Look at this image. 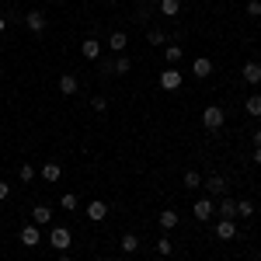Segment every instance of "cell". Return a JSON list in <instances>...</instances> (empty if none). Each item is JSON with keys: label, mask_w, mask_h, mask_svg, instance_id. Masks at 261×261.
Listing matches in <instances>:
<instances>
[{"label": "cell", "mask_w": 261, "mask_h": 261, "mask_svg": "<svg viewBox=\"0 0 261 261\" xmlns=\"http://www.w3.org/2000/svg\"><path fill=\"white\" fill-rule=\"evenodd\" d=\"M223 122H226V112H223L220 105H209V108L202 112V125H205L209 133H220V129H223Z\"/></svg>", "instance_id": "cell-1"}, {"label": "cell", "mask_w": 261, "mask_h": 261, "mask_svg": "<svg viewBox=\"0 0 261 261\" xmlns=\"http://www.w3.org/2000/svg\"><path fill=\"white\" fill-rule=\"evenodd\" d=\"M202 188H205L213 199H223V195L230 192V181L223 178V174H209V178H202Z\"/></svg>", "instance_id": "cell-2"}, {"label": "cell", "mask_w": 261, "mask_h": 261, "mask_svg": "<svg viewBox=\"0 0 261 261\" xmlns=\"http://www.w3.org/2000/svg\"><path fill=\"white\" fill-rule=\"evenodd\" d=\"M181 84H185V77H181L178 66H164V73H161V87L164 91H178Z\"/></svg>", "instance_id": "cell-3"}, {"label": "cell", "mask_w": 261, "mask_h": 261, "mask_svg": "<svg viewBox=\"0 0 261 261\" xmlns=\"http://www.w3.org/2000/svg\"><path fill=\"white\" fill-rule=\"evenodd\" d=\"M70 241H73V237H70V230H66V226H53V230H49V244H53L60 254L70 247Z\"/></svg>", "instance_id": "cell-4"}, {"label": "cell", "mask_w": 261, "mask_h": 261, "mask_svg": "<svg viewBox=\"0 0 261 261\" xmlns=\"http://www.w3.org/2000/svg\"><path fill=\"white\" fill-rule=\"evenodd\" d=\"M24 28H28L32 35H42V32H45V14H42V11H28V14H24Z\"/></svg>", "instance_id": "cell-5"}, {"label": "cell", "mask_w": 261, "mask_h": 261, "mask_svg": "<svg viewBox=\"0 0 261 261\" xmlns=\"http://www.w3.org/2000/svg\"><path fill=\"white\" fill-rule=\"evenodd\" d=\"M18 237H21V244H24V247H39V241H42V233H39V226H35V223H24Z\"/></svg>", "instance_id": "cell-6"}, {"label": "cell", "mask_w": 261, "mask_h": 261, "mask_svg": "<svg viewBox=\"0 0 261 261\" xmlns=\"http://www.w3.org/2000/svg\"><path fill=\"white\" fill-rule=\"evenodd\" d=\"M32 223H35V226H49V223H53V209H49L45 202L32 205Z\"/></svg>", "instance_id": "cell-7"}, {"label": "cell", "mask_w": 261, "mask_h": 261, "mask_svg": "<svg viewBox=\"0 0 261 261\" xmlns=\"http://www.w3.org/2000/svg\"><path fill=\"white\" fill-rule=\"evenodd\" d=\"M60 178H63V164H60V161H45V164H42V181L56 185Z\"/></svg>", "instance_id": "cell-8"}, {"label": "cell", "mask_w": 261, "mask_h": 261, "mask_svg": "<svg viewBox=\"0 0 261 261\" xmlns=\"http://www.w3.org/2000/svg\"><path fill=\"white\" fill-rule=\"evenodd\" d=\"M213 213H216L213 199H195V220H199V223H209V220H213Z\"/></svg>", "instance_id": "cell-9"}, {"label": "cell", "mask_w": 261, "mask_h": 261, "mask_svg": "<svg viewBox=\"0 0 261 261\" xmlns=\"http://www.w3.org/2000/svg\"><path fill=\"white\" fill-rule=\"evenodd\" d=\"M216 216H220V220H237V199L223 195V199H220V209H216Z\"/></svg>", "instance_id": "cell-10"}, {"label": "cell", "mask_w": 261, "mask_h": 261, "mask_svg": "<svg viewBox=\"0 0 261 261\" xmlns=\"http://www.w3.org/2000/svg\"><path fill=\"white\" fill-rule=\"evenodd\" d=\"M105 216H108V202H101V199L87 202V220H91V223H101Z\"/></svg>", "instance_id": "cell-11"}, {"label": "cell", "mask_w": 261, "mask_h": 261, "mask_svg": "<svg viewBox=\"0 0 261 261\" xmlns=\"http://www.w3.org/2000/svg\"><path fill=\"white\" fill-rule=\"evenodd\" d=\"M241 73H244V81H247L251 87H254V84H261V63H258V60H247V63H244V70H241Z\"/></svg>", "instance_id": "cell-12"}, {"label": "cell", "mask_w": 261, "mask_h": 261, "mask_svg": "<svg viewBox=\"0 0 261 261\" xmlns=\"http://www.w3.org/2000/svg\"><path fill=\"white\" fill-rule=\"evenodd\" d=\"M77 91H81L77 73H63V77H60V94H66V98H70V94H77Z\"/></svg>", "instance_id": "cell-13"}, {"label": "cell", "mask_w": 261, "mask_h": 261, "mask_svg": "<svg viewBox=\"0 0 261 261\" xmlns=\"http://www.w3.org/2000/svg\"><path fill=\"white\" fill-rule=\"evenodd\" d=\"M216 237H220V241H233V237H237V223L233 220H220L216 223Z\"/></svg>", "instance_id": "cell-14"}, {"label": "cell", "mask_w": 261, "mask_h": 261, "mask_svg": "<svg viewBox=\"0 0 261 261\" xmlns=\"http://www.w3.org/2000/svg\"><path fill=\"white\" fill-rule=\"evenodd\" d=\"M178 220H181V216L174 213V209H164L161 216H157V223H161V230H164V233H171V230L178 226Z\"/></svg>", "instance_id": "cell-15"}, {"label": "cell", "mask_w": 261, "mask_h": 261, "mask_svg": "<svg viewBox=\"0 0 261 261\" xmlns=\"http://www.w3.org/2000/svg\"><path fill=\"white\" fill-rule=\"evenodd\" d=\"M81 53H84V60H94V63H98L101 60V42L98 39H84Z\"/></svg>", "instance_id": "cell-16"}, {"label": "cell", "mask_w": 261, "mask_h": 261, "mask_svg": "<svg viewBox=\"0 0 261 261\" xmlns=\"http://www.w3.org/2000/svg\"><path fill=\"white\" fill-rule=\"evenodd\" d=\"M157 11H161L164 18H178V14H181V0H161Z\"/></svg>", "instance_id": "cell-17"}, {"label": "cell", "mask_w": 261, "mask_h": 261, "mask_svg": "<svg viewBox=\"0 0 261 261\" xmlns=\"http://www.w3.org/2000/svg\"><path fill=\"white\" fill-rule=\"evenodd\" d=\"M125 45H129V35H125V32H112V35H108V49H112V53H122Z\"/></svg>", "instance_id": "cell-18"}, {"label": "cell", "mask_w": 261, "mask_h": 261, "mask_svg": "<svg viewBox=\"0 0 261 261\" xmlns=\"http://www.w3.org/2000/svg\"><path fill=\"white\" fill-rule=\"evenodd\" d=\"M192 73H195V77H209V73H213V60H205V56H199V60L192 63Z\"/></svg>", "instance_id": "cell-19"}, {"label": "cell", "mask_w": 261, "mask_h": 261, "mask_svg": "<svg viewBox=\"0 0 261 261\" xmlns=\"http://www.w3.org/2000/svg\"><path fill=\"white\" fill-rule=\"evenodd\" d=\"M119 247L125 251V254H136V251H140V237H136V233H122Z\"/></svg>", "instance_id": "cell-20"}, {"label": "cell", "mask_w": 261, "mask_h": 261, "mask_svg": "<svg viewBox=\"0 0 261 261\" xmlns=\"http://www.w3.org/2000/svg\"><path fill=\"white\" fill-rule=\"evenodd\" d=\"M181 56H185V49H181L178 42H171V45L164 49V60H167V66H174V63H178Z\"/></svg>", "instance_id": "cell-21"}, {"label": "cell", "mask_w": 261, "mask_h": 261, "mask_svg": "<svg viewBox=\"0 0 261 261\" xmlns=\"http://www.w3.org/2000/svg\"><path fill=\"white\" fill-rule=\"evenodd\" d=\"M244 112H247L251 119H258L261 115V94H251V98L244 101Z\"/></svg>", "instance_id": "cell-22"}, {"label": "cell", "mask_w": 261, "mask_h": 261, "mask_svg": "<svg viewBox=\"0 0 261 261\" xmlns=\"http://www.w3.org/2000/svg\"><path fill=\"white\" fill-rule=\"evenodd\" d=\"M146 42H150V45H167V35H164V28H150V32H146Z\"/></svg>", "instance_id": "cell-23"}, {"label": "cell", "mask_w": 261, "mask_h": 261, "mask_svg": "<svg viewBox=\"0 0 261 261\" xmlns=\"http://www.w3.org/2000/svg\"><path fill=\"white\" fill-rule=\"evenodd\" d=\"M181 181H185V188H202V174H199V171H185V178H181Z\"/></svg>", "instance_id": "cell-24"}, {"label": "cell", "mask_w": 261, "mask_h": 261, "mask_svg": "<svg viewBox=\"0 0 261 261\" xmlns=\"http://www.w3.org/2000/svg\"><path fill=\"white\" fill-rule=\"evenodd\" d=\"M157 254H164V258H167V254H174V241H171L167 233H164L161 241H157Z\"/></svg>", "instance_id": "cell-25"}, {"label": "cell", "mask_w": 261, "mask_h": 261, "mask_svg": "<svg viewBox=\"0 0 261 261\" xmlns=\"http://www.w3.org/2000/svg\"><path fill=\"white\" fill-rule=\"evenodd\" d=\"M18 178L24 181V185H32V181H35V167H32V164H21V167H18Z\"/></svg>", "instance_id": "cell-26"}, {"label": "cell", "mask_w": 261, "mask_h": 261, "mask_svg": "<svg viewBox=\"0 0 261 261\" xmlns=\"http://www.w3.org/2000/svg\"><path fill=\"white\" fill-rule=\"evenodd\" d=\"M60 205H63V209H66V213H73V209L81 205V199H77L73 192H66V195H63V199H60Z\"/></svg>", "instance_id": "cell-27"}, {"label": "cell", "mask_w": 261, "mask_h": 261, "mask_svg": "<svg viewBox=\"0 0 261 261\" xmlns=\"http://www.w3.org/2000/svg\"><path fill=\"white\" fill-rule=\"evenodd\" d=\"M237 216H254V202L251 199H237Z\"/></svg>", "instance_id": "cell-28"}, {"label": "cell", "mask_w": 261, "mask_h": 261, "mask_svg": "<svg viewBox=\"0 0 261 261\" xmlns=\"http://www.w3.org/2000/svg\"><path fill=\"white\" fill-rule=\"evenodd\" d=\"M129 70H133V60H129V56H119V60H115V73H119V77H125Z\"/></svg>", "instance_id": "cell-29"}, {"label": "cell", "mask_w": 261, "mask_h": 261, "mask_svg": "<svg viewBox=\"0 0 261 261\" xmlns=\"http://www.w3.org/2000/svg\"><path fill=\"white\" fill-rule=\"evenodd\" d=\"M91 108H94L98 115H105V112H108V98H105V94H94V98H91Z\"/></svg>", "instance_id": "cell-30"}, {"label": "cell", "mask_w": 261, "mask_h": 261, "mask_svg": "<svg viewBox=\"0 0 261 261\" xmlns=\"http://www.w3.org/2000/svg\"><path fill=\"white\" fill-rule=\"evenodd\" d=\"M98 70H101V77H112V73H115V63L112 60H98Z\"/></svg>", "instance_id": "cell-31"}, {"label": "cell", "mask_w": 261, "mask_h": 261, "mask_svg": "<svg viewBox=\"0 0 261 261\" xmlns=\"http://www.w3.org/2000/svg\"><path fill=\"white\" fill-rule=\"evenodd\" d=\"M247 14L251 18H261V0H247Z\"/></svg>", "instance_id": "cell-32"}, {"label": "cell", "mask_w": 261, "mask_h": 261, "mask_svg": "<svg viewBox=\"0 0 261 261\" xmlns=\"http://www.w3.org/2000/svg\"><path fill=\"white\" fill-rule=\"evenodd\" d=\"M4 199H11V185H7V181H0V202Z\"/></svg>", "instance_id": "cell-33"}, {"label": "cell", "mask_w": 261, "mask_h": 261, "mask_svg": "<svg viewBox=\"0 0 261 261\" xmlns=\"http://www.w3.org/2000/svg\"><path fill=\"white\" fill-rule=\"evenodd\" d=\"M251 143H254V146H261V129H254V133H251Z\"/></svg>", "instance_id": "cell-34"}, {"label": "cell", "mask_w": 261, "mask_h": 261, "mask_svg": "<svg viewBox=\"0 0 261 261\" xmlns=\"http://www.w3.org/2000/svg\"><path fill=\"white\" fill-rule=\"evenodd\" d=\"M251 161H254V164H261V146H254V153H251Z\"/></svg>", "instance_id": "cell-35"}, {"label": "cell", "mask_w": 261, "mask_h": 261, "mask_svg": "<svg viewBox=\"0 0 261 261\" xmlns=\"http://www.w3.org/2000/svg\"><path fill=\"white\" fill-rule=\"evenodd\" d=\"M143 7H150V11H153V7H157V4H161V0H140Z\"/></svg>", "instance_id": "cell-36"}, {"label": "cell", "mask_w": 261, "mask_h": 261, "mask_svg": "<svg viewBox=\"0 0 261 261\" xmlns=\"http://www.w3.org/2000/svg\"><path fill=\"white\" fill-rule=\"evenodd\" d=\"M4 32H7V18L0 14V35H4Z\"/></svg>", "instance_id": "cell-37"}, {"label": "cell", "mask_w": 261, "mask_h": 261, "mask_svg": "<svg viewBox=\"0 0 261 261\" xmlns=\"http://www.w3.org/2000/svg\"><path fill=\"white\" fill-rule=\"evenodd\" d=\"M56 261H73V258H66V254H60V258H56Z\"/></svg>", "instance_id": "cell-38"}, {"label": "cell", "mask_w": 261, "mask_h": 261, "mask_svg": "<svg viewBox=\"0 0 261 261\" xmlns=\"http://www.w3.org/2000/svg\"><path fill=\"white\" fill-rule=\"evenodd\" d=\"M0 77H4V63H0Z\"/></svg>", "instance_id": "cell-39"}, {"label": "cell", "mask_w": 261, "mask_h": 261, "mask_svg": "<svg viewBox=\"0 0 261 261\" xmlns=\"http://www.w3.org/2000/svg\"><path fill=\"white\" fill-rule=\"evenodd\" d=\"M258 258H261V244H258Z\"/></svg>", "instance_id": "cell-40"}, {"label": "cell", "mask_w": 261, "mask_h": 261, "mask_svg": "<svg viewBox=\"0 0 261 261\" xmlns=\"http://www.w3.org/2000/svg\"><path fill=\"white\" fill-rule=\"evenodd\" d=\"M258 56H261V45H258Z\"/></svg>", "instance_id": "cell-41"}, {"label": "cell", "mask_w": 261, "mask_h": 261, "mask_svg": "<svg viewBox=\"0 0 261 261\" xmlns=\"http://www.w3.org/2000/svg\"><path fill=\"white\" fill-rule=\"evenodd\" d=\"M0 98H4V94H0Z\"/></svg>", "instance_id": "cell-42"}, {"label": "cell", "mask_w": 261, "mask_h": 261, "mask_svg": "<svg viewBox=\"0 0 261 261\" xmlns=\"http://www.w3.org/2000/svg\"><path fill=\"white\" fill-rule=\"evenodd\" d=\"M0 4H4V0H0Z\"/></svg>", "instance_id": "cell-43"}]
</instances>
